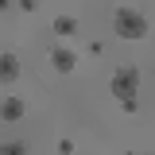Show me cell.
Masks as SVG:
<instances>
[{
  "label": "cell",
  "mask_w": 155,
  "mask_h": 155,
  "mask_svg": "<svg viewBox=\"0 0 155 155\" xmlns=\"http://www.w3.org/2000/svg\"><path fill=\"white\" fill-rule=\"evenodd\" d=\"M8 8H12V0H0V12H8Z\"/></svg>",
  "instance_id": "obj_9"
},
{
  "label": "cell",
  "mask_w": 155,
  "mask_h": 155,
  "mask_svg": "<svg viewBox=\"0 0 155 155\" xmlns=\"http://www.w3.org/2000/svg\"><path fill=\"white\" fill-rule=\"evenodd\" d=\"M124 155H136V151H124Z\"/></svg>",
  "instance_id": "obj_10"
},
{
  "label": "cell",
  "mask_w": 155,
  "mask_h": 155,
  "mask_svg": "<svg viewBox=\"0 0 155 155\" xmlns=\"http://www.w3.org/2000/svg\"><path fill=\"white\" fill-rule=\"evenodd\" d=\"M120 105H124V113H140V101H136V97H124Z\"/></svg>",
  "instance_id": "obj_8"
},
{
  "label": "cell",
  "mask_w": 155,
  "mask_h": 155,
  "mask_svg": "<svg viewBox=\"0 0 155 155\" xmlns=\"http://www.w3.org/2000/svg\"><path fill=\"white\" fill-rule=\"evenodd\" d=\"M0 155H27V143L23 140H8V143H0Z\"/></svg>",
  "instance_id": "obj_7"
},
{
  "label": "cell",
  "mask_w": 155,
  "mask_h": 155,
  "mask_svg": "<svg viewBox=\"0 0 155 155\" xmlns=\"http://www.w3.org/2000/svg\"><path fill=\"white\" fill-rule=\"evenodd\" d=\"M143 155H155V151H143Z\"/></svg>",
  "instance_id": "obj_11"
},
{
  "label": "cell",
  "mask_w": 155,
  "mask_h": 155,
  "mask_svg": "<svg viewBox=\"0 0 155 155\" xmlns=\"http://www.w3.org/2000/svg\"><path fill=\"white\" fill-rule=\"evenodd\" d=\"M109 89H113V97H120V101H124V97H136L140 93V70H136V66H120L113 74V81H109Z\"/></svg>",
  "instance_id": "obj_2"
},
{
  "label": "cell",
  "mask_w": 155,
  "mask_h": 155,
  "mask_svg": "<svg viewBox=\"0 0 155 155\" xmlns=\"http://www.w3.org/2000/svg\"><path fill=\"white\" fill-rule=\"evenodd\" d=\"M51 66H54L58 74H70V70L78 66V54L70 51V47H54V51H51Z\"/></svg>",
  "instance_id": "obj_3"
},
{
  "label": "cell",
  "mask_w": 155,
  "mask_h": 155,
  "mask_svg": "<svg viewBox=\"0 0 155 155\" xmlns=\"http://www.w3.org/2000/svg\"><path fill=\"white\" fill-rule=\"evenodd\" d=\"M0 116H4V120H19V116H23V101H19V97H8V101L0 105Z\"/></svg>",
  "instance_id": "obj_5"
},
{
  "label": "cell",
  "mask_w": 155,
  "mask_h": 155,
  "mask_svg": "<svg viewBox=\"0 0 155 155\" xmlns=\"http://www.w3.org/2000/svg\"><path fill=\"white\" fill-rule=\"evenodd\" d=\"M19 78V58L8 54V51H0V81L8 85V81H16Z\"/></svg>",
  "instance_id": "obj_4"
},
{
  "label": "cell",
  "mask_w": 155,
  "mask_h": 155,
  "mask_svg": "<svg viewBox=\"0 0 155 155\" xmlns=\"http://www.w3.org/2000/svg\"><path fill=\"white\" fill-rule=\"evenodd\" d=\"M113 27H116L120 39H143L147 35V19L140 16L136 8H120V12L113 16Z\"/></svg>",
  "instance_id": "obj_1"
},
{
  "label": "cell",
  "mask_w": 155,
  "mask_h": 155,
  "mask_svg": "<svg viewBox=\"0 0 155 155\" xmlns=\"http://www.w3.org/2000/svg\"><path fill=\"white\" fill-rule=\"evenodd\" d=\"M54 31H58V35H74V31H78V19L74 16H58L54 19Z\"/></svg>",
  "instance_id": "obj_6"
}]
</instances>
